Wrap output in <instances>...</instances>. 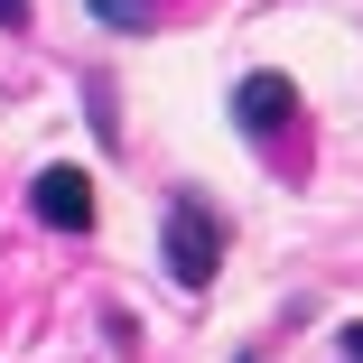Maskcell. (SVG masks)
Returning <instances> with one entry per match:
<instances>
[{
  "instance_id": "cell-1",
  "label": "cell",
  "mask_w": 363,
  "mask_h": 363,
  "mask_svg": "<svg viewBox=\"0 0 363 363\" xmlns=\"http://www.w3.org/2000/svg\"><path fill=\"white\" fill-rule=\"evenodd\" d=\"M224 242H233V233H224V214H214V196L177 186L168 214H159V261H168V279H177V289H214Z\"/></svg>"
},
{
  "instance_id": "cell-5",
  "label": "cell",
  "mask_w": 363,
  "mask_h": 363,
  "mask_svg": "<svg viewBox=\"0 0 363 363\" xmlns=\"http://www.w3.org/2000/svg\"><path fill=\"white\" fill-rule=\"evenodd\" d=\"M19 19H28V0H0V28H19Z\"/></svg>"
},
{
  "instance_id": "cell-7",
  "label": "cell",
  "mask_w": 363,
  "mask_h": 363,
  "mask_svg": "<svg viewBox=\"0 0 363 363\" xmlns=\"http://www.w3.org/2000/svg\"><path fill=\"white\" fill-rule=\"evenodd\" d=\"M242 363H261V354H242Z\"/></svg>"
},
{
  "instance_id": "cell-6",
  "label": "cell",
  "mask_w": 363,
  "mask_h": 363,
  "mask_svg": "<svg viewBox=\"0 0 363 363\" xmlns=\"http://www.w3.org/2000/svg\"><path fill=\"white\" fill-rule=\"evenodd\" d=\"M345 354H354V363H363V326H345Z\"/></svg>"
},
{
  "instance_id": "cell-3",
  "label": "cell",
  "mask_w": 363,
  "mask_h": 363,
  "mask_svg": "<svg viewBox=\"0 0 363 363\" xmlns=\"http://www.w3.org/2000/svg\"><path fill=\"white\" fill-rule=\"evenodd\" d=\"M28 205H38V224H56V233H94V177L84 168H38Z\"/></svg>"
},
{
  "instance_id": "cell-4",
  "label": "cell",
  "mask_w": 363,
  "mask_h": 363,
  "mask_svg": "<svg viewBox=\"0 0 363 363\" xmlns=\"http://www.w3.org/2000/svg\"><path fill=\"white\" fill-rule=\"evenodd\" d=\"M84 10H94L103 28H121V38H140V28H159V0H84Z\"/></svg>"
},
{
  "instance_id": "cell-2",
  "label": "cell",
  "mask_w": 363,
  "mask_h": 363,
  "mask_svg": "<svg viewBox=\"0 0 363 363\" xmlns=\"http://www.w3.org/2000/svg\"><path fill=\"white\" fill-rule=\"evenodd\" d=\"M233 130L252 140V150H270L279 130H298V84L270 75V65H261V75H242V84H233Z\"/></svg>"
}]
</instances>
